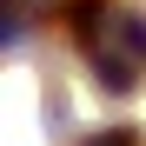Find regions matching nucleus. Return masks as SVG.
<instances>
[{
    "mask_svg": "<svg viewBox=\"0 0 146 146\" xmlns=\"http://www.w3.org/2000/svg\"><path fill=\"white\" fill-rule=\"evenodd\" d=\"M93 146H133V133H113V139H93Z\"/></svg>",
    "mask_w": 146,
    "mask_h": 146,
    "instance_id": "f257e3e1",
    "label": "nucleus"
}]
</instances>
